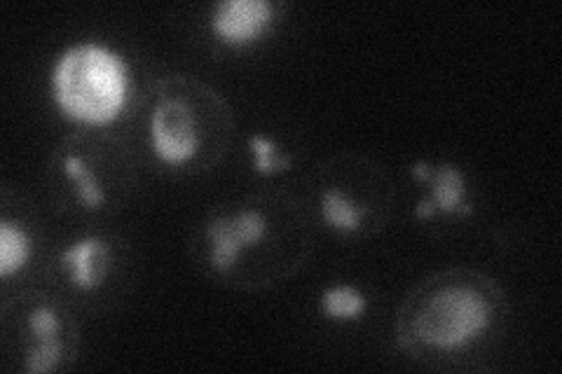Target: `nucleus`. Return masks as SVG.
Masks as SVG:
<instances>
[{
  "label": "nucleus",
  "instance_id": "1",
  "mask_svg": "<svg viewBox=\"0 0 562 374\" xmlns=\"http://www.w3.org/2000/svg\"><path fill=\"white\" fill-rule=\"evenodd\" d=\"M504 316L495 281L476 272H446L417 286L398 314V344L415 359L454 355L476 347Z\"/></svg>",
  "mask_w": 562,
  "mask_h": 374
},
{
  "label": "nucleus",
  "instance_id": "2",
  "mask_svg": "<svg viewBox=\"0 0 562 374\" xmlns=\"http://www.w3.org/2000/svg\"><path fill=\"white\" fill-rule=\"evenodd\" d=\"M130 61L101 41L68 45L49 70V94L57 111L82 127H109L127 109Z\"/></svg>",
  "mask_w": 562,
  "mask_h": 374
},
{
  "label": "nucleus",
  "instance_id": "3",
  "mask_svg": "<svg viewBox=\"0 0 562 374\" xmlns=\"http://www.w3.org/2000/svg\"><path fill=\"white\" fill-rule=\"evenodd\" d=\"M167 89L157 94L148 117V144L150 152L160 165L169 169H186L202 159L209 134L204 132L202 105L214 97L209 89L195 97L173 89V82H165Z\"/></svg>",
  "mask_w": 562,
  "mask_h": 374
},
{
  "label": "nucleus",
  "instance_id": "4",
  "mask_svg": "<svg viewBox=\"0 0 562 374\" xmlns=\"http://www.w3.org/2000/svg\"><path fill=\"white\" fill-rule=\"evenodd\" d=\"M272 235L270 211L260 204H244L206 223V264L221 276H231L241 258L258 251Z\"/></svg>",
  "mask_w": 562,
  "mask_h": 374
},
{
  "label": "nucleus",
  "instance_id": "5",
  "mask_svg": "<svg viewBox=\"0 0 562 374\" xmlns=\"http://www.w3.org/2000/svg\"><path fill=\"white\" fill-rule=\"evenodd\" d=\"M274 0H218L211 5L206 26L214 41L227 49L251 47L266 38L277 22Z\"/></svg>",
  "mask_w": 562,
  "mask_h": 374
},
{
  "label": "nucleus",
  "instance_id": "6",
  "mask_svg": "<svg viewBox=\"0 0 562 374\" xmlns=\"http://www.w3.org/2000/svg\"><path fill=\"white\" fill-rule=\"evenodd\" d=\"M29 347L24 355V370L43 374L61 367L66 355V316L55 302L41 299L26 314Z\"/></svg>",
  "mask_w": 562,
  "mask_h": 374
},
{
  "label": "nucleus",
  "instance_id": "7",
  "mask_svg": "<svg viewBox=\"0 0 562 374\" xmlns=\"http://www.w3.org/2000/svg\"><path fill=\"white\" fill-rule=\"evenodd\" d=\"M111 243L99 235L74 239L59 253V270L78 293L99 291L111 274Z\"/></svg>",
  "mask_w": 562,
  "mask_h": 374
},
{
  "label": "nucleus",
  "instance_id": "8",
  "mask_svg": "<svg viewBox=\"0 0 562 374\" xmlns=\"http://www.w3.org/2000/svg\"><path fill=\"white\" fill-rule=\"evenodd\" d=\"M425 185H429V192L415 204V218L431 220L436 216H471L473 213L469 183L460 167L431 165Z\"/></svg>",
  "mask_w": 562,
  "mask_h": 374
},
{
  "label": "nucleus",
  "instance_id": "9",
  "mask_svg": "<svg viewBox=\"0 0 562 374\" xmlns=\"http://www.w3.org/2000/svg\"><path fill=\"white\" fill-rule=\"evenodd\" d=\"M57 165L64 181L68 183L70 190H74L76 202L82 208L101 211L103 206H109L111 202L109 188H105L99 169L92 167L90 155L80 148H66V150H59Z\"/></svg>",
  "mask_w": 562,
  "mask_h": 374
},
{
  "label": "nucleus",
  "instance_id": "10",
  "mask_svg": "<svg viewBox=\"0 0 562 374\" xmlns=\"http://www.w3.org/2000/svg\"><path fill=\"white\" fill-rule=\"evenodd\" d=\"M371 204L349 194L342 185H324L319 192V216L322 223L336 231V235H359L371 220Z\"/></svg>",
  "mask_w": 562,
  "mask_h": 374
},
{
  "label": "nucleus",
  "instance_id": "11",
  "mask_svg": "<svg viewBox=\"0 0 562 374\" xmlns=\"http://www.w3.org/2000/svg\"><path fill=\"white\" fill-rule=\"evenodd\" d=\"M371 302L366 293L351 283H333L319 295V311L336 324H357L366 314Z\"/></svg>",
  "mask_w": 562,
  "mask_h": 374
},
{
  "label": "nucleus",
  "instance_id": "12",
  "mask_svg": "<svg viewBox=\"0 0 562 374\" xmlns=\"http://www.w3.org/2000/svg\"><path fill=\"white\" fill-rule=\"evenodd\" d=\"M33 256V239L22 223L0 220V276L20 274Z\"/></svg>",
  "mask_w": 562,
  "mask_h": 374
},
{
  "label": "nucleus",
  "instance_id": "13",
  "mask_svg": "<svg viewBox=\"0 0 562 374\" xmlns=\"http://www.w3.org/2000/svg\"><path fill=\"white\" fill-rule=\"evenodd\" d=\"M246 146H249L251 152V162H254V171L258 175H279V173H286L293 167V157L291 152L281 150L277 146V140H272L266 134H251L246 138Z\"/></svg>",
  "mask_w": 562,
  "mask_h": 374
},
{
  "label": "nucleus",
  "instance_id": "14",
  "mask_svg": "<svg viewBox=\"0 0 562 374\" xmlns=\"http://www.w3.org/2000/svg\"><path fill=\"white\" fill-rule=\"evenodd\" d=\"M429 171H431V162H427V159H419V162H415L413 167H411V175H413V181L415 183H422L425 185V181L429 178Z\"/></svg>",
  "mask_w": 562,
  "mask_h": 374
}]
</instances>
